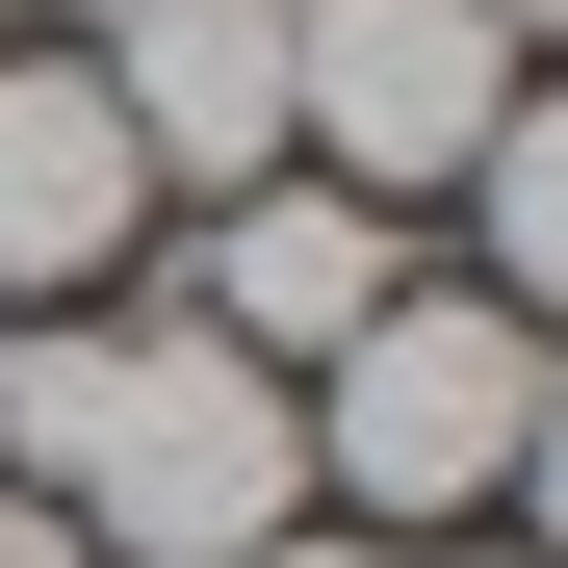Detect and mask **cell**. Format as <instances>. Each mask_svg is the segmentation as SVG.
<instances>
[{
	"label": "cell",
	"instance_id": "3",
	"mask_svg": "<svg viewBox=\"0 0 568 568\" xmlns=\"http://www.w3.org/2000/svg\"><path fill=\"white\" fill-rule=\"evenodd\" d=\"M491 104H517V52H491V0H284V155L311 181H362V207H439L465 155H491Z\"/></svg>",
	"mask_w": 568,
	"mask_h": 568
},
{
	"label": "cell",
	"instance_id": "12",
	"mask_svg": "<svg viewBox=\"0 0 568 568\" xmlns=\"http://www.w3.org/2000/svg\"><path fill=\"white\" fill-rule=\"evenodd\" d=\"M388 568H517V542H388Z\"/></svg>",
	"mask_w": 568,
	"mask_h": 568
},
{
	"label": "cell",
	"instance_id": "7",
	"mask_svg": "<svg viewBox=\"0 0 568 568\" xmlns=\"http://www.w3.org/2000/svg\"><path fill=\"white\" fill-rule=\"evenodd\" d=\"M439 207H465V284H491L517 336H568V52H542L517 104H491V155H465Z\"/></svg>",
	"mask_w": 568,
	"mask_h": 568
},
{
	"label": "cell",
	"instance_id": "11",
	"mask_svg": "<svg viewBox=\"0 0 568 568\" xmlns=\"http://www.w3.org/2000/svg\"><path fill=\"white\" fill-rule=\"evenodd\" d=\"M491 52H517V78H542V52H568V0H491Z\"/></svg>",
	"mask_w": 568,
	"mask_h": 568
},
{
	"label": "cell",
	"instance_id": "9",
	"mask_svg": "<svg viewBox=\"0 0 568 568\" xmlns=\"http://www.w3.org/2000/svg\"><path fill=\"white\" fill-rule=\"evenodd\" d=\"M233 568H388V542H336V517H284V542H233Z\"/></svg>",
	"mask_w": 568,
	"mask_h": 568
},
{
	"label": "cell",
	"instance_id": "10",
	"mask_svg": "<svg viewBox=\"0 0 568 568\" xmlns=\"http://www.w3.org/2000/svg\"><path fill=\"white\" fill-rule=\"evenodd\" d=\"M0 568H78V517H52V491H0Z\"/></svg>",
	"mask_w": 568,
	"mask_h": 568
},
{
	"label": "cell",
	"instance_id": "2",
	"mask_svg": "<svg viewBox=\"0 0 568 568\" xmlns=\"http://www.w3.org/2000/svg\"><path fill=\"white\" fill-rule=\"evenodd\" d=\"M284 414H311V517L336 542H491L517 414H542V336L491 311V284H388Z\"/></svg>",
	"mask_w": 568,
	"mask_h": 568
},
{
	"label": "cell",
	"instance_id": "1",
	"mask_svg": "<svg viewBox=\"0 0 568 568\" xmlns=\"http://www.w3.org/2000/svg\"><path fill=\"white\" fill-rule=\"evenodd\" d=\"M0 491H52L78 568H233L311 517V414H284V362H233L207 311H27L0 336Z\"/></svg>",
	"mask_w": 568,
	"mask_h": 568
},
{
	"label": "cell",
	"instance_id": "5",
	"mask_svg": "<svg viewBox=\"0 0 568 568\" xmlns=\"http://www.w3.org/2000/svg\"><path fill=\"white\" fill-rule=\"evenodd\" d=\"M388 284H414V233L362 207V181H311V155H284V181H233V207H207V258H181L155 311H207L233 362H284V388H311V362L388 311Z\"/></svg>",
	"mask_w": 568,
	"mask_h": 568
},
{
	"label": "cell",
	"instance_id": "13",
	"mask_svg": "<svg viewBox=\"0 0 568 568\" xmlns=\"http://www.w3.org/2000/svg\"><path fill=\"white\" fill-rule=\"evenodd\" d=\"M0 52H27V0H0Z\"/></svg>",
	"mask_w": 568,
	"mask_h": 568
},
{
	"label": "cell",
	"instance_id": "8",
	"mask_svg": "<svg viewBox=\"0 0 568 568\" xmlns=\"http://www.w3.org/2000/svg\"><path fill=\"white\" fill-rule=\"evenodd\" d=\"M517 568H568V336H542V414H517V491H491Z\"/></svg>",
	"mask_w": 568,
	"mask_h": 568
},
{
	"label": "cell",
	"instance_id": "6",
	"mask_svg": "<svg viewBox=\"0 0 568 568\" xmlns=\"http://www.w3.org/2000/svg\"><path fill=\"white\" fill-rule=\"evenodd\" d=\"M104 104L155 155V207L284 181V0H130V27H104Z\"/></svg>",
	"mask_w": 568,
	"mask_h": 568
},
{
	"label": "cell",
	"instance_id": "4",
	"mask_svg": "<svg viewBox=\"0 0 568 568\" xmlns=\"http://www.w3.org/2000/svg\"><path fill=\"white\" fill-rule=\"evenodd\" d=\"M155 258V155L104 104V52H0V336L27 311H104Z\"/></svg>",
	"mask_w": 568,
	"mask_h": 568
}]
</instances>
